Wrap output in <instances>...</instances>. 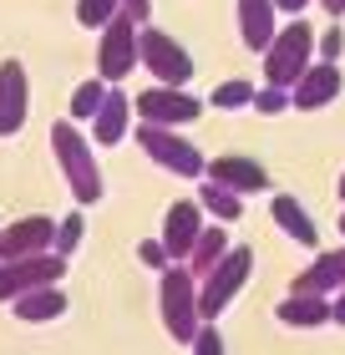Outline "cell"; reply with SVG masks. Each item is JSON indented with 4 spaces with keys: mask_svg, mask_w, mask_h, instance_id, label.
I'll use <instances>...</instances> for the list:
<instances>
[{
    "mask_svg": "<svg viewBox=\"0 0 345 355\" xmlns=\"http://www.w3.org/2000/svg\"><path fill=\"white\" fill-rule=\"evenodd\" d=\"M51 153H56V168H61V178H67L76 203H96L102 198V188H107L102 183V163L92 157V142L76 132L71 117H61L51 127Z\"/></svg>",
    "mask_w": 345,
    "mask_h": 355,
    "instance_id": "1",
    "label": "cell"
},
{
    "mask_svg": "<svg viewBox=\"0 0 345 355\" xmlns=\"http://www.w3.org/2000/svg\"><path fill=\"white\" fill-rule=\"evenodd\" d=\"M315 67V31L310 21H289L274 31L269 51H264V87H285L294 92V82Z\"/></svg>",
    "mask_w": 345,
    "mask_h": 355,
    "instance_id": "2",
    "label": "cell"
},
{
    "mask_svg": "<svg viewBox=\"0 0 345 355\" xmlns=\"http://www.w3.org/2000/svg\"><path fill=\"white\" fill-rule=\"evenodd\" d=\"M158 304H162V325L178 345H193V335L203 330L199 315V279L188 274V264H168L158 279Z\"/></svg>",
    "mask_w": 345,
    "mask_h": 355,
    "instance_id": "3",
    "label": "cell"
},
{
    "mask_svg": "<svg viewBox=\"0 0 345 355\" xmlns=\"http://www.w3.org/2000/svg\"><path fill=\"white\" fill-rule=\"evenodd\" d=\"M249 269H254V254L239 244V249H228L224 259L199 279V315H203V325H208V320H219V315L228 310V300H234L239 289L249 284Z\"/></svg>",
    "mask_w": 345,
    "mask_h": 355,
    "instance_id": "4",
    "label": "cell"
},
{
    "mask_svg": "<svg viewBox=\"0 0 345 355\" xmlns=\"http://www.w3.org/2000/svg\"><path fill=\"white\" fill-rule=\"evenodd\" d=\"M137 61L158 76V87H188L193 76V56L178 46V36H168L162 26H137Z\"/></svg>",
    "mask_w": 345,
    "mask_h": 355,
    "instance_id": "5",
    "label": "cell"
},
{
    "mask_svg": "<svg viewBox=\"0 0 345 355\" xmlns=\"http://www.w3.org/2000/svg\"><path fill=\"white\" fill-rule=\"evenodd\" d=\"M137 148L153 157L158 168H168L178 178H203L208 163H203V153L193 148V142L178 132V127H153V122H137Z\"/></svg>",
    "mask_w": 345,
    "mask_h": 355,
    "instance_id": "6",
    "label": "cell"
},
{
    "mask_svg": "<svg viewBox=\"0 0 345 355\" xmlns=\"http://www.w3.org/2000/svg\"><path fill=\"white\" fill-rule=\"evenodd\" d=\"M133 112H137L142 122H153V127H188L203 112V96H193L188 87H158L153 82L133 102Z\"/></svg>",
    "mask_w": 345,
    "mask_h": 355,
    "instance_id": "7",
    "label": "cell"
},
{
    "mask_svg": "<svg viewBox=\"0 0 345 355\" xmlns=\"http://www.w3.org/2000/svg\"><path fill=\"white\" fill-rule=\"evenodd\" d=\"M137 67V26L117 15L112 26H102V36H96V76H102L107 87H117L127 71Z\"/></svg>",
    "mask_w": 345,
    "mask_h": 355,
    "instance_id": "8",
    "label": "cell"
},
{
    "mask_svg": "<svg viewBox=\"0 0 345 355\" xmlns=\"http://www.w3.org/2000/svg\"><path fill=\"white\" fill-rule=\"evenodd\" d=\"M61 274H67V259L56 254H36V259H15L0 264V304H15L21 295H36V289H51Z\"/></svg>",
    "mask_w": 345,
    "mask_h": 355,
    "instance_id": "9",
    "label": "cell"
},
{
    "mask_svg": "<svg viewBox=\"0 0 345 355\" xmlns=\"http://www.w3.org/2000/svg\"><path fill=\"white\" fill-rule=\"evenodd\" d=\"M51 244H56V218H46V214L15 218L10 229H0V264H15V259H36V254H51Z\"/></svg>",
    "mask_w": 345,
    "mask_h": 355,
    "instance_id": "10",
    "label": "cell"
},
{
    "mask_svg": "<svg viewBox=\"0 0 345 355\" xmlns=\"http://www.w3.org/2000/svg\"><path fill=\"white\" fill-rule=\"evenodd\" d=\"M31 112V76L15 56L0 61V137H15Z\"/></svg>",
    "mask_w": 345,
    "mask_h": 355,
    "instance_id": "11",
    "label": "cell"
},
{
    "mask_svg": "<svg viewBox=\"0 0 345 355\" xmlns=\"http://www.w3.org/2000/svg\"><path fill=\"white\" fill-rule=\"evenodd\" d=\"M199 234H203V208H199V198L173 203L168 218H162V249H168V259H173V264H188Z\"/></svg>",
    "mask_w": 345,
    "mask_h": 355,
    "instance_id": "12",
    "label": "cell"
},
{
    "mask_svg": "<svg viewBox=\"0 0 345 355\" xmlns=\"http://www.w3.org/2000/svg\"><path fill=\"white\" fill-rule=\"evenodd\" d=\"M208 183H219V188H228V193H264L269 188V173H264V163L259 157H244V153H224V157H213L208 163Z\"/></svg>",
    "mask_w": 345,
    "mask_h": 355,
    "instance_id": "13",
    "label": "cell"
},
{
    "mask_svg": "<svg viewBox=\"0 0 345 355\" xmlns=\"http://www.w3.org/2000/svg\"><path fill=\"white\" fill-rule=\"evenodd\" d=\"M127 132H133V96L122 87H107V102L92 117V137H96V148H117Z\"/></svg>",
    "mask_w": 345,
    "mask_h": 355,
    "instance_id": "14",
    "label": "cell"
},
{
    "mask_svg": "<svg viewBox=\"0 0 345 355\" xmlns=\"http://www.w3.org/2000/svg\"><path fill=\"white\" fill-rule=\"evenodd\" d=\"M289 96H294V107H300V112H315L325 102H335V96H340V67H335V61H315V67L294 82Z\"/></svg>",
    "mask_w": 345,
    "mask_h": 355,
    "instance_id": "15",
    "label": "cell"
},
{
    "mask_svg": "<svg viewBox=\"0 0 345 355\" xmlns=\"http://www.w3.org/2000/svg\"><path fill=\"white\" fill-rule=\"evenodd\" d=\"M234 15H239V36L249 51H269L274 41V0H234Z\"/></svg>",
    "mask_w": 345,
    "mask_h": 355,
    "instance_id": "16",
    "label": "cell"
},
{
    "mask_svg": "<svg viewBox=\"0 0 345 355\" xmlns=\"http://www.w3.org/2000/svg\"><path fill=\"white\" fill-rule=\"evenodd\" d=\"M330 289H345V249H330L310 269H300L289 295H330Z\"/></svg>",
    "mask_w": 345,
    "mask_h": 355,
    "instance_id": "17",
    "label": "cell"
},
{
    "mask_svg": "<svg viewBox=\"0 0 345 355\" xmlns=\"http://www.w3.org/2000/svg\"><path fill=\"white\" fill-rule=\"evenodd\" d=\"M269 218L294 239V244H305V249H315V244H320L315 218H310V214H305V203H300V198H289V193H274V198H269Z\"/></svg>",
    "mask_w": 345,
    "mask_h": 355,
    "instance_id": "18",
    "label": "cell"
},
{
    "mask_svg": "<svg viewBox=\"0 0 345 355\" xmlns=\"http://www.w3.org/2000/svg\"><path fill=\"white\" fill-rule=\"evenodd\" d=\"M279 320H285L289 330L330 325V320H335V300H325V295H289L285 304H279Z\"/></svg>",
    "mask_w": 345,
    "mask_h": 355,
    "instance_id": "19",
    "label": "cell"
},
{
    "mask_svg": "<svg viewBox=\"0 0 345 355\" xmlns=\"http://www.w3.org/2000/svg\"><path fill=\"white\" fill-rule=\"evenodd\" d=\"M10 310H15V320H26V325H46V320L67 315V295H61V284H51V289H36V295H21Z\"/></svg>",
    "mask_w": 345,
    "mask_h": 355,
    "instance_id": "20",
    "label": "cell"
},
{
    "mask_svg": "<svg viewBox=\"0 0 345 355\" xmlns=\"http://www.w3.org/2000/svg\"><path fill=\"white\" fill-rule=\"evenodd\" d=\"M224 254H228V234H224V223H213V229L199 234V244H193V254H188V274H193V279H203Z\"/></svg>",
    "mask_w": 345,
    "mask_h": 355,
    "instance_id": "21",
    "label": "cell"
},
{
    "mask_svg": "<svg viewBox=\"0 0 345 355\" xmlns=\"http://www.w3.org/2000/svg\"><path fill=\"white\" fill-rule=\"evenodd\" d=\"M199 208L213 214L219 223H239L244 218V198H239V193H228V188H219V183H208V178H203V188H199Z\"/></svg>",
    "mask_w": 345,
    "mask_h": 355,
    "instance_id": "22",
    "label": "cell"
},
{
    "mask_svg": "<svg viewBox=\"0 0 345 355\" xmlns=\"http://www.w3.org/2000/svg\"><path fill=\"white\" fill-rule=\"evenodd\" d=\"M102 102H107V82H102V76H92V82H81L71 92V112H67V117L71 122H92L96 112H102Z\"/></svg>",
    "mask_w": 345,
    "mask_h": 355,
    "instance_id": "23",
    "label": "cell"
},
{
    "mask_svg": "<svg viewBox=\"0 0 345 355\" xmlns=\"http://www.w3.org/2000/svg\"><path fill=\"white\" fill-rule=\"evenodd\" d=\"M254 82H244V76H234V82H224V87H213L208 102L213 107H224V112H234V107H254Z\"/></svg>",
    "mask_w": 345,
    "mask_h": 355,
    "instance_id": "24",
    "label": "cell"
},
{
    "mask_svg": "<svg viewBox=\"0 0 345 355\" xmlns=\"http://www.w3.org/2000/svg\"><path fill=\"white\" fill-rule=\"evenodd\" d=\"M117 15H122V6H117V0H76V21H81V26H92V31L112 26Z\"/></svg>",
    "mask_w": 345,
    "mask_h": 355,
    "instance_id": "25",
    "label": "cell"
},
{
    "mask_svg": "<svg viewBox=\"0 0 345 355\" xmlns=\"http://www.w3.org/2000/svg\"><path fill=\"white\" fill-rule=\"evenodd\" d=\"M81 234H87L81 214H67V218L56 223V244H51V254H56V259H71V254L81 249Z\"/></svg>",
    "mask_w": 345,
    "mask_h": 355,
    "instance_id": "26",
    "label": "cell"
},
{
    "mask_svg": "<svg viewBox=\"0 0 345 355\" xmlns=\"http://www.w3.org/2000/svg\"><path fill=\"white\" fill-rule=\"evenodd\" d=\"M285 107H294V96L285 87H259L254 92V112H259V117H279Z\"/></svg>",
    "mask_w": 345,
    "mask_h": 355,
    "instance_id": "27",
    "label": "cell"
},
{
    "mask_svg": "<svg viewBox=\"0 0 345 355\" xmlns=\"http://www.w3.org/2000/svg\"><path fill=\"white\" fill-rule=\"evenodd\" d=\"M188 350H193V355H224V335H219V325H203L199 335H193Z\"/></svg>",
    "mask_w": 345,
    "mask_h": 355,
    "instance_id": "28",
    "label": "cell"
},
{
    "mask_svg": "<svg viewBox=\"0 0 345 355\" xmlns=\"http://www.w3.org/2000/svg\"><path fill=\"white\" fill-rule=\"evenodd\" d=\"M137 259H142L147 269H168V264H173L168 249H162V239H142V244H137Z\"/></svg>",
    "mask_w": 345,
    "mask_h": 355,
    "instance_id": "29",
    "label": "cell"
},
{
    "mask_svg": "<svg viewBox=\"0 0 345 355\" xmlns=\"http://www.w3.org/2000/svg\"><path fill=\"white\" fill-rule=\"evenodd\" d=\"M315 46H320V61H335V56L345 51V31H340V26H325Z\"/></svg>",
    "mask_w": 345,
    "mask_h": 355,
    "instance_id": "30",
    "label": "cell"
},
{
    "mask_svg": "<svg viewBox=\"0 0 345 355\" xmlns=\"http://www.w3.org/2000/svg\"><path fill=\"white\" fill-rule=\"evenodd\" d=\"M117 6L133 26H147V15H153V0H117Z\"/></svg>",
    "mask_w": 345,
    "mask_h": 355,
    "instance_id": "31",
    "label": "cell"
},
{
    "mask_svg": "<svg viewBox=\"0 0 345 355\" xmlns=\"http://www.w3.org/2000/svg\"><path fill=\"white\" fill-rule=\"evenodd\" d=\"M274 6H279V10H289V15H300V10L310 6V0H274Z\"/></svg>",
    "mask_w": 345,
    "mask_h": 355,
    "instance_id": "32",
    "label": "cell"
},
{
    "mask_svg": "<svg viewBox=\"0 0 345 355\" xmlns=\"http://www.w3.org/2000/svg\"><path fill=\"white\" fill-rule=\"evenodd\" d=\"M320 6L330 10V15H345V0H320Z\"/></svg>",
    "mask_w": 345,
    "mask_h": 355,
    "instance_id": "33",
    "label": "cell"
},
{
    "mask_svg": "<svg viewBox=\"0 0 345 355\" xmlns=\"http://www.w3.org/2000/svg\"><path fill=\"white\" fill-rule=\"evenodd\" d=\"M335 320H340V325H345V289H340V295H335Z\"/></svg>",
    "mask_w": 345,
    "mask_h": 355,
    "instance_id": "34",
    "label": "cell"
},
{
    "mask_svg": "<svg viewBox=\"0 0 345 355\" xmlns=\"http://www.w3.org/2000/svg\"><path fill=\"white\" fill-rule=\"evenodd\" d=\"M340 198H345V173H340Z\"/></svg>",
    "mask_w": 345,
    "mask_h": 355,
    "instance_id": "35",
    "label": "cell"
},
{
    "mask_svg": "<svg viewBox=\"0 0 345 355\" xmlns=\"http://www.w3.org/2000/svg\"><path fill=\"white\" fill-rule=\"evenodd\" d=\"M340 234H345V214H340Z\"/></svg>",
    "mask_w": 345,
    "mask_h": 355,
    "instance_id": "36",
    "label": "cell"
}]
</instances>
